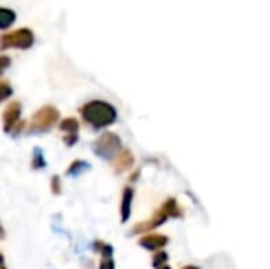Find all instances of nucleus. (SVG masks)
<instances>
[{
  "mask_svg": "<svg viewBox=\"0 0 270 269\" xmlns=\"http://www.w3.org/2000/svg\"><path fill=\"white\" fill-rule=\"evenodd\" d=\"M81 113H82L84 120L95 128L108 127L117 119V113H116L114 106H111L109 103L101 101V100H94V101H90V103L84 105Z\"/></svg>",
  "mask_w": 270,
  "mask_h": 269,
  "instance_id": "1",
  "label": "nucleus"
},
{
  "mask_svg": "<svg viewBox=\"0 0 270 269\" xmlns=\"http://www.w3.org/2000/svg\"><path fill=\"white\" fill-rule=\"evenodd\" d=\"M182 216V211L177 206L175 200L169 198L164 205L161 206L160 211H156L153 217L148 220V222H144V224H139L133 228V233H142V231H147V230H152L155 227H160L163 222H166L167 217H179Z\"/></svg>",
  "mask_w": 270,
  "mask_h": 269,
  "instance_id": "2",
  "label": "nucleus"
},
{
  "mask_svg": "<svg viewBox=\"0 0 270 269\" xmlns=\"http://www.w3.org/2000/svg\"><path fill=\"white\" fill-rule=\"evenodd\" d=\"M120 149H122V143L120 138L114 133H105L101 135L94 144V151L98 157H103L106 160L116 159L119 155Z\"/></svg>",
  "mask_w": 270,
  "mask_h": 269,
  "instance_id": "3",
  "label": "nucleus"
},
{
  "mask_svg": "<svg viewBox=\"0 0 270 269\" xmlns=\"http://www.w3.org/2000/svg\"><path fill=\"white\" fill-rule=\"evenodd\" d=\"M35 41L33 32L30 29H17L14 32L5 33L0 40V44H2V49H8V48H16V49H29L30 46Z\"/></svg>",
  "mask_w": 270,
  "mask_h": 269,
  "instance_id": "4",
  "label": "nucleus"
},
{
  "mask_svg": "<svg viewBox=\"0 0 270 269\" xmlns=\"http://www.w3.org/2000/svg\"><path fill=\"white\" fill-rule=\"evenodd\" d=\"M59 116H60L59 111L54 106H43L32 117L30 122L32 132H46V130H49L59 120Z\"/></svg>",
  "mask_w": 270,
  "mask_h": 269,
  "instance_id": "5",
  "label": "nucleus"
},
{
  "mask_svg": "<svg viewBox=\"0 0 270 269\" xmlns=\"http://www.w3.org/2000/svg\"><path fill=\"white\" fill-rule=\"evenodd\" d=\"M19 116H21V103L19 101H11L3 111V125H5V132H11V128H17L24 127V124H19Z\"/></svg>",
  "mask_w": 270,
  "mask_h": 269,
  "instance_id": "6",
  "label": "nucleus"
},
{
  "mask_svg": "<svg viewBox=\"0 0 270 269\" xmlns=\"http://www.w3.org/2000/svg\"><path fill=\"white\" fill-rule=\"evenodd\" d=\"M60 130L65 133H68V136L65 138L68 146H73L78 141V130H79V122L74 117L63 119V122L60 124Z\"/></svg>",
  "mask_w": 270,
  "mask_h": 269,
  "instance_id": "7",
  "label": "nucleus"
},
{
  "mask_svg": "<svg viewBox=\"0 0 270 269\" xmlns=\"http://www.w3.org/2000/svg\"><path fill=\"white\" fill-rule=\"evenodd\" d=\"M139 244L147 250H156V249H160V247L167 244V238L163 235H148V236H144L141 241H139Z\"/></svg>",
  "mask_w": 270,
  "mask_h": 269,
  "instance_id": "8",
  "label": "nucleus"
},
{
  "mask_svg": "<svg viewBox=\"0 0 270 269\" xmlns=\"http://www.w3.org/2000/svg\"><path fill=\"white\" fill-rule=\"evenodd\" d=\"M133 155H132V152L130 151H122L120 152L116 159H114V165H116V170L119 171V173H122V171H125V170H128L130 166L133 165Z\"/></svg>",
  "mask_w": 270,
  "mask_h": 269,
  "instance_id": "9",
  "label": "nucleus"
},
{
  "mask_svg": "<svg viewBox=\"0 0 270 269\" xmlns=\"http://www.w3.org/2000/svg\"><path fill=\"white\" fill-rule=\"evenodd\" d=\"M132 201H133V189H125L124 198H122V222H127L130 219V212H132Z\"/></svg>",
  "mask_w": 270,
  "mask_h": 269,
  "instance_id": "10",
  "label": "nucleus"
},
{
  "mask_svg": "<svg viewBox=\"0 0 270 269\" xmlns=\"http://www.w3.org/2000/svg\"><path fill=\"white\" fill-rule=\"evenodd\" d=\"M16 19V13L8 8H0V29L6 30Z\"/></svg>",
  "mask_w": 270,
  "mask_h": 269,
  "instance_id": "11",
  "label": "nucleus"
},
{
  "mask_svg": "<svg viewBox=\"0 0 270 269\" xmlns=\"http://www.w3.org/2000/svg\"><path fill=\"white\" fill-rule=\"evenodd\" d=\"M86 170H89V165L86 162H82V160H76V162L71 163L68 174L70 176H79L82 171H86Z\"/></svg>",
  "mask_w": 270,
  "mask_h": 269,
  "instance_id": "12",
  "label": "nucleus"
},
{
  "mask_svg": "<svg viewBox=\"0 0 270 269\" xmlns=\"http://www.w3.org/2000/svg\"><path fill=\"white\" fill-rule=\"evenodd\" d=\"M32 165H33V168H43V166L46 165V162L43 159V152H41V149H38V147H35V149H33V162H32Z\"/></svg>",
  "mask_w": 270,
  "mask_h": 269,
  "instance_id": "13",
  "label": "nucleus"
},
{
  "mask_svg": "<svg viewBox=\"0 0 270 269\" xmlns=\"http://www.w3.org/2000/svg\"><path fill=\"white\" fill-rule=\"evenodd\" d=\"M0 90H2V94H0V100H6L8 97L11 95V87L8 86V82H5V81H2L0 82Z\"/></svg>",
  "mask_w": 270,
  "mask_h": 269,
  "instance_id": "14",
  "label": "nucleus"
},
{
  "mask_svg": "<svg viewBox=\"0 0 270 269\" xmlns=\"http://www.w3.org/2000/svg\"><path fill=\"white\" fill-rule=\"evenodd\" d=\"M167 260V255L166 254H163V252H158L155 257H153V266L158 269V268H161V266H164V262Z\"/></svg>",
  "mask_w": 270,
  "mask_h": 269,
  "instance_id": "15",
  "label": "nucleus"
},
{
  "mask_svg": "<svg viewBox=\"0 0 270 269\" xmlns=\"http://www.w3.org/2000/svg\"><path fill=\"white\" fill-rule=\"evenodd\" d=\"M52 190H54V193L60 192V179L57 178V176H54L52 178Z\"/></svg>",
  "mask_w": 270,
  "mask_h": 269,
  "instance_id": "16",
  "label": "nucleus"
},
{
  "mask_svg": "<svg viewBox=\"0 0 270 269\" xmlns=\"http://www.w3.org/2000/svg\"><path fill=\"white\" fill-rule=\"evenodd\" d=\"M100 269H114V263L108 258V260H105V262H101Z\"/></svg>",
  "mask_w": 270,
  "mask_h": 269,
  "instance_id": "17",
  "label": "nucleus"
},
{
  "mask_svg": "<svg viewBox=\"0 0 270 269\" xmlns=\"http://www.w3.org/2000/svg\"><path fill=\"white\" fill-rule=\"evenodd\" d=\"M0 59H2V70H5L8 67V63H10V59H8L6 55H2Z\"/></svg>",
  "mask_w": 270,
  "mask_h": 269,
  "instance_id": "18",
  "label": "nucleus"
},
{
  "mask_svg": "<svg viewBox=\"0 0 270 269\" xmlns=\"http://www.w3.org/2000/svg\"><path fill=\"white\" fill-rule=\"evenodd\" d=\"M183 269H199V268H196V266H187V268H183Z\"/></svg>",
  "mask_w": 270,
  "mask_h": 269,
  "instance_id": "19",
  "label": "nucleus"
},
{
  "mask_svg": "<svg viewBox=\"0 0 270 269\" xmlns=\"http://www.w3.org/2000/svg\"><path fill=\"white\" fill-rule=\"evenodd\" d=\"M158 269H171L169 266H161V268H158Z\"/></svg>",
  "mask_w": 270,
  "mask_h": 269,
  "instance_id": "20",
  "label": "nucleus"
}]
</instances>
